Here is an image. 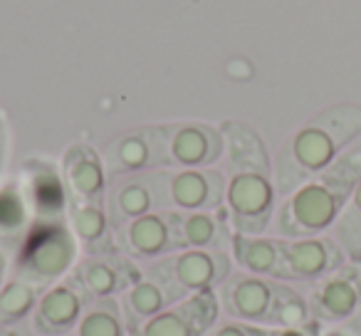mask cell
Masks as SVG:
<instances>
[{"label":"cell","instance_id":"23","mask_svg":"<svg viewBox=\"0 0 361 336\" xmlns=\"http://www.w3.org/2000/svg\"><path fill=\"white\" fill-rule=\"evenodd\" d=\"M75 329L77 336H129L124 309L114 297L90 301Z\"/></svg>","mask_w":361,"mask_h":336},{"label":"cell","instance_id":"30","mask_svg":"<svg viewBox=\"0 0 361 336\" xmlns=\"http://www.w3.org/2000/svg\"><path fill=\"white\" fill-rule=\"evenodd\" d=\"M319 321H310L305 326H287V329H272V336H322Z\"/></svg>","mask_w":361,"mask_h":336},{"label":"cell","instance_id":"19","mask_svg":"<svg viewBox=\"0 0 361 336\" xmlns=\"http://www.w3.org/2000/svg\"><path fill=\"white\" fill-rule=\"evenodd\" d=\"M72 232L87 255H109L114 252L111 220L104 203L75 201L72 203Z\"/></svg>","mask_w":361,"mask_h":336},{"label":"cell","instance_id":"20","mask_svg":"<svg viewBox=\"0 0 361 336\" xmlns=\"http://www.w3.org/2000/svg\"><path fill=\"white\" fill-rule=\"evenodd\" d=\"M176 294L166 287V282H161L156 275L141 277L139 282L129 287L126 292H121V309H124L126 326L136 329L139 324H144L146 319H151L154 314H159L161 309H166L169 304H173Z\"/></svg>","mask_w":361,"mask_h":336},{"label":"cell","instance_id":"24","mask_svg":"<svg viewBox=\"0 0 361 336\" xmlns=\"http://www.w3.org/2000/svg\"><path fill=\"white\" fill-rule=\"evenodd\" d=\"M40 299V287L23 277H13L0 290V324H16L30 316Z\"/></svg>","mask_w":361,"mask_h":336},{"label":"cell","instance_id":"32","mask_svg":"<svg viewBox=\"0 0 361 336\" xmlns=\"http://www.w3.org/2000/svg\"><path fill=\"white\" fill-rule=\"evenodd\" d=\"M344 329L349 331L351 336H361V309L356 311V314L351 316L349 321H346V324H344Z\"/></svg>","mask_w":361,"mask_h":336},{"label":"cell","instance_id":"11","mask_svg":"<svg viewBox=\"0 0 361 336\" xmlns=\"http://www.w3.org/2000/svg\"><path fill=\"white\" fill-rule=\"evenodd\" d=\"M166 173L169 171H151V173H129L106 198V213L114 228L126 225L134 218H141L146 213L169 208V193H166Z\"/></svg>","mask_w":361,"mask_h":336},{"label":"cell","instance_id":"2","mask_svg":"<svg viewBox=\"0 0 361 336\" xmlns=\"http://www.w3.org/2000/svg\"><path fill=\"white\" fill-rule=\"evenodd\" d=\"M361 136V106L336 104L297 129L275 158V188L290 196L305 181L329 168L336 156Z\"/></svg>","mask_w":361,"mask_h":336},{"label":"cell","instance_id":"17","mask_svg":"<svg viewBox=\"0 0 361 336\" xmlns=\"http://www.w3.org/2000/svg\"><path fill=\"white\" fill-rule=\"evenodd\" d=\"M65 183L75 201L104 203L106 193V168L94 149L87 144H75L67 149L65 163Z\"/></svg>","mask_w":361,"mask_h":336},{"label":"cell","instance_id":"15","mask_svg":"<svg viewBox=\"0 0 361 336\" xmlns=\"http://www.w3.org/2000/svg\"><path fill=\"white\" fill-rule=\"evenodd\" d=\"M106 166L116 176H129L166 166V129L149 126V129L129 131L106 149Z\"/></svg>","mask_w":361,"mask_h":336},{"label":"cell","instance_id":"9","mask_svg":"<svg viewBox=\"0 0 361 336\" xmlns=\"http://www.w3.org/2000/svg\"><path fill=\"white\" fill-rule=\"evenodd\" d=\"M121 245L126 255L151 260L164 257L176 250H183V235H180V211L161 208V211L146 213L121 225Z\"/></svg>","mask_w":361,"mask_h":336},{"label":"cell","instance_id":"1","mask_svg":"<svg viewBox=\"0 0 361 336\" xmlns=\"http://www.w3.org/2000/svg\"><path fill=\"white\" fill-rule=\"evenodd\" d=\"M361 181V146L344 149L336 161L305 181L300 188L285 196L282 206L275 211L272 225L277 237L295 240V237L324 235L334 228L346 201Z\"/></svg>","mask_w":361,"mask_h":336},{"label":"cell","instance_id":"25","mask_svg":"<svg viewBox=\"0 0 361 336\" xmlns=\"http://www.w3.org/2000/svg\"><path fill=\"white\" fill-rule=\"evenodd\" d=\"M331 237L339 242L346 260L349 262L361 260V181L356 183L354 193H351V198L346 201L344 211L336 218L334 228H331Z\"/></svg>","mask_w":361,"mask_h":336},{"label":"cell","instance_id":"22","mask_svg":"<svg viewBox=\"0 0 361 336\" xmlns=\"http://www.w3.org/2000/svg\"><path fill=\"white\" fill-rule=\"evenodd\" d=\"M228 216L223 211H196L180 213V235L183 247H198V250H223V245H231L233 232L226 228Z\"/></svg>","mask_w":361,"mask_h":336},{"label":"cell","instance_id":"35","mask_svg":"<svg viewBox=\"0 0 361 336\" xmlns=\"http://www.w3.org/2000/svg\"><path fill=\"white\" fill-rule=\"evenodd\" d=\"M0 166H3V156H0Z\"/></svg>","mask_w":361,"mask_h":336},{"label":"cell","instance_id":"6","mask_svg":"<svg viewBox=\"0 0 361 336\" xmlns=\"http://www.w3.org/2000/svg\"><path fill=\"white\" fill-rule=\"evenodd\" d=\"M221 311V297L216 290L196 292L161 309L131 329L129 336H206V331L216 326Z\"/></svg>","mask_w":361,"mask_h":336},{"label":"cell","instance_id":"12","mask_svg":"<svg viewBox=\"0 0 361 336\" xmlns=\"http://www.w3.org/2000/svg\"><path fill=\"white\" fill-rule=\"evenodd\" d=\"M166 129V166L208 168L223 154L221 129L208 124H171Z\"/></svg>","mask_w":361,"mask_h":336},{"label":"cell","instance_id":"3","mask_svg":"<svg viewBox=\"0 0 361 336\" xmlns=\"http://www.w3.org/2000/svg\"><path fill=\"white\" fill-rule=\"evenodd\" d=\"M77 245L80 242H77L75 232L67 230L62 223L42 220L23 237L18 277L37 287L55 285L75 267Z\"/></svg>","mask_w":361,"mask_h":336},{"label":"cell","instance_id":"29","mask_svg":"<svg viewBox=\"0 0 361 336\" xmlns=\"http://www.w3.org/2000/svg\"><path fill=\"white\" fill-rule=\"evenodd\" d=\"M211 336H272L270 326H260V324H247V321H223L221 326L211 331Z\"/></svg>","mask_w":361,"mask_h":336},{"label":"cell","instance_id":"34","mask_svg":"<svg viewBox=\"0 0 361 336\" xmlns=\"http://www.w3.org/2000/svg\"><path fill=\"white\" fill-rule=\"evenodd\" d=\"M356 267H359V275H361V260H359V262H356Z\"/></svg>","mask_w":361,"mask_h":336},{"label":"cell","instance_id":"4","mask_svg":"<svg viewBox=\"0 0 361 336\" xmlns=\"http://www.w3.org/2000/svg\"><path fill=\"white\" fill-rule=\"evenodd\" d=\"M233 267V255L226 250H198V247H183L171 255L161 257L151 275H156L161 282H166L176 299H183L196 292L216 290L228 280Z\"/></svg>","mask_w":361,"mask_h":336},{"label":"cell","instance_id":"27","mask_svg":"<svg viewBox=\"0 0 361 336\" xmlns=\"http://www.w3.org/2000/svg\"><path fill=\"white\" fill-rule=\"evenodd\" d=\"M27 228V206L16 186L0 188V237L16 245Z\"/></svg>","mask_w":361,"mask_h":336},{"label":"cell","instance_id":"7","mask_svg":"<svg viewBox=\"0 0 361 336\" xmlns=\"http://www.w3.org/2000/svg\"><path fill=\"white\" fill-rule=\"evenodd\" d=\"M277 290H280V280L250 275V272H235V275L231 272L228 280L221 285V292H218L221 309L231 319L270 326L277 301Z\"/></svg>","mask_w":361,"mask_h":336},{"label":"cell","instance_id":"13","mask_svg":"<svg viewBox=\"0 0 361 336\" xmlns=\"http://www.w3.org/2000/svg\"><path fill=\"white\" fill-rule=\"evenodd\" d=\"M226 178L211 168H178L166 173L169 208L180 213L218 211L226 201Z\"/></svg>","mask_w":361,"mask_h":336},{"label":"cell","instance_id":"14","mask_svg":"<svg viewBox=\"0 0 361 336\" xmlns=\"http://www.w3.org/2000/svg\"><path fill=\"white\" fill-rule=\"evenodd\" d=\"M72 280L82 290L85 299H111L114 294L129 290L141 280L139 267L131 260H124L116 252L109 255H90L75 267Z\"/></svg>","mask_w":361,"mask_h":336},{"label":"cell","instance_id":"16","mask_svg":"<svg viewBox=\"0 0 361 336\" xmlns=\"http://www.w3.org/2000/svg\"><path fill=\"white\" fill-rule=\"evenodd\" d=\"M85 294L72 277L45 287L32 311V326L42 336H65L77 326L85 311Z\"/></svg>","mask_w":361,"mask_h":336},{"label":"cell","instance_id":"26","mask_svg":"<svg viewBox=\"0 0 361 336\" xmlns=\"http://www.w3.org/2000/svg\"><path fill=\"white\" fill-rule=\"evenodd\" d=\"M312 311L310 301L302 292H297L290 282L280 280V290H277L275 311H272V329H287V326H305L310 324Z\"/></svg>","mask_w":361,"mask_h":336},{"label":"cell","instance_id":"18","mask_svg":"<svg viewBox=\"0 0 361 336\" xmlns=\"http://www.w3.org/2000/svg\"><path fill=\"white\" fill-rule=\"evenodd\" d=\"M231 250L238 267L250 275L272 277V280L282 277V237L233 232Z\"/></svg>","mask_w":361,"mask_h":336},{"label":"cell","instance_id":"28","mask_svg":"<svg viewBox=\"0 0 361 336\" xmlns=\"http://www.w3.org/2000/svg\"><path fill=\"white\" fill-rule=\"evenodd\" d=\"M32 193H35V203L42 211V216H57L65 206V188L52 171L37 173L35 183H32Z\"/></svg>","mask_w":361,"mask_h":336},{"label":"cell","instance_id":"5","mask_svg":"<svg viewBox=\"0 0 361 336\" xmlns=\"http://www.w3.org/2000/svg\"><path fill=\"white\" fill-rule=\"evenodd\" d=\"M277 188L265 171H235L226 186V208L233 232L262 235L275 218Z\"/></svg>","mask_w":361,"mask_h":336},{"label":"cell","instance_id":"33","mask_svg":"<svg viewBox=\"0 0 361 336\" xmlns=\"http://www.w3.org/2000/svg\"><path fill=\"white\" fill-rule=\"evenodd\" d=\"M324 336H351L349 331L344 329V326H341V329H336V331H329V334H324Z\"/></svg>","mask_w":361,"mask_h":336},{"label":"cell","instance_id":"31","mask_svg":"<svg viewBox=\"0 0 361 336\" xmlns=\"http://www.w3.org/2000/svg\"><path fill=\"white\" fill-rule=\"evenodd\" d=\"M11 250H13V242L0 237V290H3V285H6L8 267H11Z\"/></svg>","mask_w":361,"mask_h":336},{"label":"cell","instance_id":"10","mask_svg":"<svg viewBox=\"0 0 361 336\" xmlns=\"http://www.w3.org/2000/svg\"><path fill=\"white\" fill-rule=\"evenodd\" d=\"M307 301L312 319L319 324H346L361 309V275L356 262H346L324 280L314 282Z\"/></svg>","mask_w":361,"mask_h":336},{"label":"cell","instance_id":"21","mask_svg":"<svg viewBox=\"0 0 361 336\" xmlns=\"http://www.w3.org/2000/svg\"><path fill=\"white\" fill-rule=\"evenodd\" d=\"M223 144L228 146V158H231V168L235 171H265L270 173V161H267V151L262 146L260 136L250 129V126L240 124V121H226L221 126Z\"/></svg>","mask_w":361,"mask_h":336},{"label":"cell","instance_id":"8","mask_svg":"<svg viewBox=\"0 0 361 336\" xmlns=\"http://www.w3.org/2000/svg\"><path fill=\"white\" fill-rule=\"evenodd\" d=\"M346 255L331 235H312L285 240L282 237V282H314L346 265Z\"/></svg>","mask_w":361,"mask_h":336}]
</instances>
